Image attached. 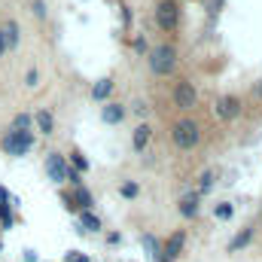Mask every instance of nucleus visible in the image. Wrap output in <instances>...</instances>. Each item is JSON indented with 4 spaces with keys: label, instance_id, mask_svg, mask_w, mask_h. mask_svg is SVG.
I'll list each match as a JSON object with an SVG mask.
<instances>
[{
    "label": "nucleus",
    "instance_id": "obj_12",
    "mask_svg": "<svg viewBox=\"0 0 262 262\" xmlns=\"http://www.w3.org/2000/svg\"><path fill=\"white\" fill-rule=\"evenodd\" d=\"M110 92H113V79H98V82L92 85V98H95V101L110 98Z\"/></svg>",
    "mask_w": 262,
    "mask_h": 262
},
{
    "label": "nucleus",
    "instance_id": "obj_27",
    "mask_svg": "<svg viewBox=\"0 0 262 262\" xmlns=\"http://www.w3.org/2000/svg\"><path fill=\"white\" fill-rule=\"evenodd\" d=\"M3 49H6V46H3V34H0V52H3Z\"/></svg>",
    "mask_w": 262,
    "mask_h": 262
},
{
    "label": "nucleus",
    "instance_id": "obj_15",
    "mask_svg": "<svg viewBox=\"0 0 262 262\" xmlns=\"http://www.w3.org/2000/svg\"><path fill=\"white\" fill-rule=\"evenodd\" d=\"M177 207H180V213H183L186 220H192V216L198 213V195H186L180 204H177Z\"/></svg>",
    "mask_w": 262,
    "mask_h": 262
},
{
    "label": "nucleus",
    "instance_id": "obj_22",
    "mask_svg": "<svg viewBox=\"0 0 262 262\" xmlns=\"http://www.w3.org/2000/svg\"><path fill=\"white\" fill-rule=\"evenodd\" d=\"M31 125V116H15V131H25Z\"/></svg>",
    "mask_w": 262,
    "mask_h": 262
},
{
    "label": "nucleus",
    "instance_id": "obj_13",
    "mask_svg": "<svg viewBox=\"0 0 262 262\" xmlns=\"http://www.w3.org/2000/svg\"><path fill=\"white\" fill-rule=\"evenodd\" d=\"M250 241H253V226H247V229H244V232H241V235H238L232 244H229V253H238V250H244Z\"/></svg>",
    "mask_w": 262,
    "mask_h": 262
},
{
    "label": "nucleus",
    "instance_id": "obj_8",
    "mask_svg": "<svg viewBox=\"0 0 262 262\" xmlns=\"http://www.w3.org/2000/svg\"><path fill=\"white\" fill-rule=\"evenodd\" d=\"M46 174H49V180H55V183H61L67 177L64 159H61L58 152H49V159H46Z\"/></svg>",
    "mask_w": 262,
    "mask_h": 262
},
{
    "label": "nucleus",
    "instance_id": "obj_20",
    "mask_svg": "<svg viewBox=\"0 0 262 262\" xmlns=\"http://www.w3.org/2000/svg\"><path fill=\"white\" fill-rule=\"evenodd\" d=\"M119 192H122V198H134V195H137V183H122V189H119Z\"/></svg>",
    "mask_w": 262,
    "mask_h": 262
},
{
    "label": "nucleus",
    "instance_id": "obj_3",
    "mask_svg": "<svg viewBox=\"0 0 262 262\" xmlns=\"http://www.w3.org/2000/svg\"><path fill=\"white\" fill-rule=\"evenodd\" d=\"M152 18H156V25L162 31H177V25H180V6H177V0H159L156 9H152Z\"/></svg>",
    "mask_w": 262,
    "mask_h": 262
},
{
    "label": "nucleus",
    "instance_id": "obj_18",
    "mask_svg": "<svg viewBox=\"0 0 262 262\" xmlns=\"http://www.w3.org/2000/svg\"><path fill=\"white\" fill-rule=\"evenodd\" d=\"M82 223L89 226V232H98V229H101V223H98V216H95V213H89V210H82Z\"/></svg>",
    "mask_w": 262,
    "mask_h": 262
},
{
    "label": "nucleus",
    "instance_id": "obj_14",
    "mask_svg": "<svg viewBox=\"0 0 262 262\" xmlns=\"http://www.w3.org/2000/svg\"><path fill=\"white\" fill-rule=\"evenodd\" d=\"M149 137H152V128H149V125H137V128H134V140H131V143H134V149L140 152V149L149 143Z\"/></svg>",
    "mask_w": 262,
    "mask_h": 262
},
{
    "label": "nucleus",
    "instance_id": "obj_21",
    "mask_svg": "<svg viewBox=\"0 0 262 262\" xmlns=\"http://www.w3.org/2000/svg\"><path fill=\"white\" fill-rule=\"evenodd\" d=\"M37 82H40V73H37V70H28V73H25V85H31V89H34Z\"/></svg>",
    "mask_w": 262,
    "mask_h": 262
},
{
    "label": "nucleus",
    "instance_id": "obj_10",
    "mask_svg": "<svg viewBox=\"0 0 262 262\" xmlns=\"http://www.w3.org/2000/svg\"><path fill=\"white\" fill-rule=\"evenodd\" d=\"M0 34H3V46H6V49H15V46H18V25H15V21H6V25L0 28Z\"/></svg>",
    "mask_w": 262,
    "mask_h": 262
},
{
    "label": "nucleus",
    "instance_id": "obj_4",
    "mask_svg": "<svg viewBox=\"0 0 262 262\" xmlns=\"http://www.w3.org/2000/svg\"><path fill=\"white\" fill-rule=\"evenodd\" d=\"M0 146H3V152H9V156H25V152L34 146V134H31V131H9Z\"/></svg>",
    "mask_w": 262,
    "mask_h": 262
},
{
    "label": "nucleus",
    "instance_id": "obj_23",
    "mask_svg": "<svg viewBox=\"0 0 262 262\" xmlns=\"http://www.w3.org/2000/svg\"><path fill=\"white\" fill-rule=\"evenodd\" d=\"M73 165H76L79 171H85V168H89V162L82 159V152H73Z\"/></svg>",
    "mask_w": 262,
    "mask_h": 262
},
{
    "label": "nucleus",
    "instance_id": "obj_9",
    "mask_svg": "<svg viewBox=\"0 0 262 262\" xmlns=\"http://www.w3.org/2000/svg\"><path fill=\"white\" fill-rule=\"evenodd\" d=\"M34 122H37L40 134H52V131H55V119H52L49 110H37V113H34Z\"/></svg>",
    "mask_w": 262,
    "mask_h": 262
},
{
    "label": "nucleus",
    "instance_id": "obj_26",
    "mask_svg": "<svg viewBox=\"0 0 262 262\" xmlns=\"http://www.w3.org/2000/svg\"><path fill=\"white\" fill-rule=\"evenodd\" d=\"M253 95H256V98H262V82L256 85V89H253Z\"/></svg>",
    "mask_w": 262,
    "mask_h": 262
},
{
    "label": "nucleus",
    "instance_id": "obj_1",
    "mask_svg": "<svg viewBox=\"0 0 262 262\" xmlns=\"http://www.w3.org/2000/svg\"><path fill=\"white\" fill-rule=\"evenodd\" d=\"M174 67H177V49L171 43H162V46H156L149 52V70L156 76H168Z\"/></svg>",
    "mask_w": 262,
    "mask_h": 262
},
{
    "label": "nucleus",
    "instance_id": "obj_11",
    "mask_svg": "<svg viewBox=\"0 0 262 262\" xmlns=\"http://www.w3.org/2000/svg\"><path fill=\"white\" fill-rule=\"evenodd\" d=\"M101 116H104V122L116 125V122H122V116H125V107H122V104H107Z\"/></svg>",
    "mask_w": 262,
    "mask_h": 262
},
{
    "label": "nucleus",
    "instance_id": "obj_19",
    "mask_svg": "<svg viewBox=\"0 0 262 262\" xmlns=\"http://www.w3.org/2000/svg\"><path fill=\"white\" fill-rule=\"evenodd\" d=\"M232 213H235V207H232V204H220V207H216V216H220V220H229Z\"/></svg>",
    "mask_w": 262,
    "mask_h": 262
},
{
    "label": "nucleus",
    "instance_id": "obj_17",
    "mask_svg": "<svg viewBox=\"0 0 262 262\" xmlns=\"http://www.w3.org/2000/svg\"><path fill=\"white\" fill-rule=\"evenodd\" d=\"M210 186H213V174H210V171H204V174L198 177V192H207Z\"/></svg>",
    "mask_w": 262,
    "mask_h": 262
},
{
    "label": "nucleus",
    "instance_id": "obj_24",
    "mask_svg": "<svg viewBox=\"0 0 262 262\" xmlns=\"http://www.w3.org/2000/svg\"><path fill=\"white\" fill-rule=\"evenodd\" d=\"M76 198H79V204H82V207H89V204H92V195H89V192H82V189L76 192Z\"/></svg>",
    "mask_w": 262,
    "mask_h": 262
},
{
    "label": "nucleus",
    "instance_id": "obj_16",
    "mask_svg": "<svg viewBox=\"0 0 262 262\" xmlns=\"http://www.w3.org/2000/svg\"><path fill=\"white\" fill-rule=\"evenodd\" d=\"M143 247L149 250V259L159 262V253H162V247H159V241H152V235H143Z\"/></svg>",
    "mask_w": 262,
    "mask_h": 262
},
{
    "label": "nucleus",
    "instance_id": "obj_5",
    "mask_svg": "<svg viewBox=\"0 0 262 262\" xmlns=\"http://www.w3.org/2000/svg\"><path fill=\"white\" fill-rule=\"evenodd\" d=\"M171 98H174V104H177L180 110H192V107H195V101H198V92H195V85H192L189 79H180V82L174 85Z\"/></svg>",
    "mask_w": 262,
    "mask_h": 262
},
{
    "label": "nucleus",
    "instance_id": "obj_6",
    "mask_svg": "<svg viewBox=\"0 0 262 262\" xmlns=\"http://www.w3.org/2000/svg\"><path fill=\"white\" fill-rule=\"evenodd\" d=\"M183 244H186V232L180 229V232H174V235L165 241V247H162V253H159V262H174L177 256H180Z\"/></svg>",
    "mask_w": 262,
    "mask_h": 262
},
{
    "label": "nucleus",
    "instance_id": "obj_2",
    "mask_svg": "<svg viewBox=\"0 0 262 262\" xmlns=\"http://www.w3.org/2000/svg\"><path fill=\"white\" fill-rule=\"evenodd\" d=\"M171 140H174V146H180V149H195L198 140H201V128H198V122H192V119H180V122H174V128H171Z\"/></svg>",
    "mask_w": 262,
    "mask_h": 262
},
{
    "label": "nucleus",
    "instance_id": "obj_7",
    "mask_svg": "<svg viewBox=\"0 0 262 262\" xmlns=\"http://www.w3.org/2000/svg\"><path fill=\"white\" fill-rule=\"evenodd\" d=\"M216 116L220 119H238L241 116V98H235V95H223L220 101H216Z\"/></svg>",
    "mask_w": 262,
    "mask_h": 262
},
{
    "label": "nucleus",
    "instance_id": "obj_25",
    "mask_svg": "<svg viewBox=\"0 0 262 262\" xmlns=\"http://www.w3.org/2000/svg\"><path fill=\"white\" fill-rule=\"evenodd\" d=\"M34 12H37L40 18H46V6H43V0H34Z\"/></svg>",
    "mask_w": 262,
    "mask_h": 262
}]
</instances>
